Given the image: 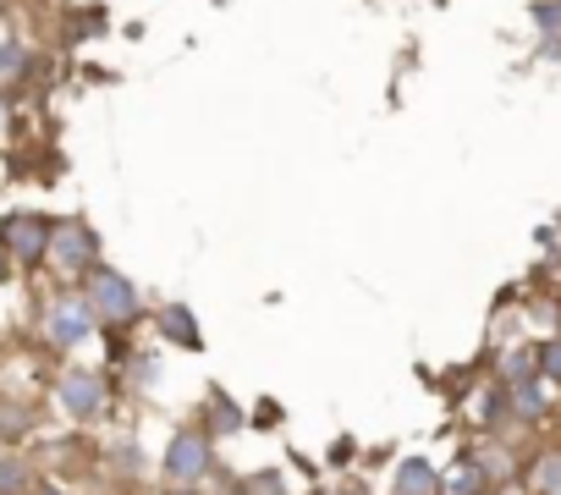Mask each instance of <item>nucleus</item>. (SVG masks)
<instances>
[{
    "label": "nucleus",
    "instance_id": "f257e3e1",
    "mask_svg": "<svg viewBox=\"0 0 561 495\" xmlns=\"http://www.w3.org/2000/svg\"><path fill=\"white\" fill-rule=\"evenodd\" d=\"M50 402L67 424H100L116 407V380L94 364H61L50 380Z\"/></svg>",
    "mask_w": 561,
    "mask_h": 495
},
{
    "label": "nucleus",
    "instance_id": "f03ea898",
    "mask_svg": "<svg viewBox=\"0 0 561 495\" xmlns=\"http://www.w3.org/2000/svg\"><path fill=\"white\" fill-rule=\"evenodd\" d=\"M34 325H39V342H45L50 353H78V347H89V342L100 336V320H94V309L83 303L78 287H56V292L39 303Z\"/></svg>",
    "mask_w": 561,
    "mask_h": 495
},
{
    "label": "nucleus",
    "instance_id": "7ed1b4c3",
    "mask_svg": "<svg viewBox=\"0 0 561 495\" xmlns=\"http://www.w3.org/2000/svg\"><path fill=\"white\" fill-rule=\"evenodd\" d=\"M154 473L165 479V490H204L215 479V440L198 424H176L165 435V451L154 457Z\"/></svg>",
    "mask_w": 561,
    "mask_h": 495
},
{
    "label": "nucleus",
    "instance_id": "20e7f679",
    "mask_svg": "<svg viewBox=\"0 0 561 495\" xmlns=\"http://www.w3.org/2000/svg\"><path fill=\"white\" fill-rule=\"evenodd\" d=\"M45 265L61 276V287H78L94 265H100V237L89 220L67 215V220H50V248H45Z\"/></svg>",
    "mask_w": 561,
    "mask_h": 495
},
{
    "label": "nucleus",
    "instance_id": "39448f33",
    "mask_svg": "<svg viewBox=\"0 0 561 495\" xmlns=\"http://www.w3.org/2000/svg\"><path fill=\"white\" fill-rule=\"evenodd\" d=\"M78 292H83V303L94 309L100 331H105V325H111V331H122V325H133V320L144 314L138 287H133L122 270H111V265H94V270L78 281Z\"/></svg>",
    "mask_w": 561,
    "mask_h": 495
},
{
    "label": "nucleus",
    "instance_id": "423d86ee",
    "mask_svg": "<svg viewBox=\"0 0 561 495\" xmlns=\"http://www.w3.org/2000/svg\"><path fill=\"white\" fill-rule=\"evenodd\" d=\"M0 242H7L12 270H39L45 265V248H50V215H39V209L0 215Z\"/></svg>",
    "mask_w": 561,
    "mask_h": 495
},
{
    "label": "nucleus",
    "instance_id": "0eeeda50",
    "mask_svg": "<svg viewBox=\"0 0 561 495\" xmlns=\"http://www.w3.org/2000/svg\"><path fill=\"white\" fill-rule=\"evenodd\" d=\"M556 407H561V385H550L545 375H534V380H523V385H506V413H512V424L539 429V424L556 418Z\"/></svg>",
    "mask_w": 561,
    "mask_h": 495
},
{
    "label": "nucleus",
    "instance_id": "6e6552de",
    "mask_svg": "<svg viewBox=\"0 0 561 495\" xmlns=\"http://www.w3.org/2000/svg\"><path fill=\"white\" fill-rule=\"evenodd\" d=\"M462 457H473L495 490H512L517 473H523V451H517L506 435H473V440L462 446Z\"/></svg>",
    "mask_w": 561,
    "mask_h": 495
},
{
    "label": "nucleus",
    "instance_id": "1a4fd4ad",
    "mask_svg": "<svg viewBox=\"0 0 561 495\" xmlns=\"http://www.w3.org/2000/svg\"><path fill=\"white\" fill-rule=\"evenodd\" d=\"M517 484H523V495H561V440L534 446V451L523 457Z\"/></svg>",
    "mask_w": 561,
    "mask_h": 495
},
{
    "label": "nucleus",
    "instance_id": "9d476101",
    "mask_svg": "<svg viewBox=\"0 0 561 495\" xmlns=\"http://www.w3.org/2000/svg\"><path fill=\"white\" fill-rule=\"evenodd\" d=\"M435 484H440V462H435V457H424V451L397 457V468H391V495H435Z\"/></svg>",
    "mask_w": 561,
    "mask_h": 495
},
{
    "label": "nucleus",
    "instance_id": "9b49d317",
    "mask_svg": "<svg viewBox=\"0 0 561 495\" xmlns=\"http://www.w3.org/2000/svg\"><path fill=\"white\" fill-rule=\"evenodd\" d=\"M198 429H204V435H209V440L220 446L226 435L248 429V413H242V407L231 402V391H220V385H215V391L204 396V418H198Z\"/></svg>",
    "mask_w": 561,
    "mask_h": 495
},
{
    "label": "nucleus",
    "instance_id": "f8f14e48",
    "mask_svg": "<svg viewBox=\"0 0 561 495\" xmlns=\"http://www.w3.org/2000/svg\"><path fill=\"white\" fill-rule=\"evenodd\" d=\"M435 495H495V484L484 479V468L473 462V457H451L446 468H440V484H435Z\"/></svg>",
    "mask_w": 561,
    "mask_h": 495
},
{
    "label": "nucleus",
    "instance_id": "ddd939ff",
    "mask_svg": "<svg viewBox=\"0 0 561 495\" xmlns=\"http://www.w3.org/2000/svg\"><path fill=\"white\" fill-rule=\"evenodd\" d=\"M39 435V407L34 402H12V396H0V446H18Z\"/></svg>",
    "mask_w": 561,
    "mask_h": 495
},
{
    "label": "nucleus",
    "instance_id": "4468645a",
    "mask_svg": "<svg viewBox=\"0 0 561 495\" xmlns=\"http://www.w3.org/2000/svg\"><path fill=\"white\" fill-rule=\"evenodd\" d=\"M539 369H534V342H506L501 353H495V369H490V380H501V385H523V380H534Z\"/></svg>",
    "mask_w": 561,
    "mask_h": 495
},
{
    "label": "nucleus",
    "instance_id": "2eb2a0df",
    "mask_svg": "<svg viewBox=\"0 0 561 495\" xmlns=\"http://www.w3.org/2000/svg\"><path fill=\"white\" fill-rule=\"evenodd\" d=\"M160 336H165V342H176L182 353H198V347H204L198 320H193V309H187V303H165V309H160Z\"/></svg>",
    "mask_w": 561,
    "mask_h": 495
},
{
    "label": "nucleus",
    "instance_id": "dca6fc26",
    "mask_svg": "<svg viewBox=\"0 0 561 495\" xmlns=\"http://www.w3.org/2000/svg\"><path fill=\"white\" fill-rule=\"evenodd\" d=\"M34 457H23L18 446H0V495H23L34 484Z\"/></svg>",
    "mask_w": 561,
    "mask_h": 495
},
{
    "label": "nucleus",
    "instance_id": "f3484780",
    "mask_svg": "<svg viewBox=\"0 0 561 495\" xmlns=\"http://www.w3.org/2000/svg\"><path fill=\"white\" fill-rule=\"evenodd\" d=\"M111 473H116V479H138V473H144V446H138L133 435L111 446Z\"/></svg>",
    "mask_w": 561,
    "mask_h": 495
},
{
    "label": "nucleus",
    "instance_id": "a211bd4d",
    "mask_svg": "<svg viewBox=\"0 0 561 495\" xmlns=\"http://www.w3.org/2000/svg\"><path fill=\"white\" fill-rule=\"evenodd\" d=\"M534 369L550 380V385H561V331L556 336H539L534 342Z\"/></svg>",
    "mask_w": 561,
    "mask_h": 495
},
{
    "label": "nucleus",
    "instance_id": "6ab92c4d",
    "mask_svg": "<svg viewBox=\"0 0 561 495\" xmlns=\"http://www.w3.org/2000/svg\"><path fill=\"white\" fill-rule=\"evenodd\" d=\"M242 495H293V490H287V473L280 468H259L242 479Z\"/></svg>",
    "mask_w": 561,
    "mask_h": 495
},
{
    "label": "nucleus",
    "instance_id": "aec40b11",
    "mask_svg": "<svg viewBox=\"0 0 561 495\" xmlns=\"http://www.w3.org/2000/svg\"><path fill=\"white\" fill-rule=\"evenodd\" d=\"M28 72V50L23 45H0V83H18Z\"/></svg>",
    "mask_w": 561,
    "mask_h": 495
},
{
    "label": "nucleus",
    "instance_id": "412c9836",
    "mask_svg": "<svg viewBox=\"0 0 561 495\" xmlns=\"http://www.w3.org/2000/svg\"><path fill=\"white\" fill-rule=\"evenodd\" d=\"M534 23H539L545 39H561V0H539V7H534Z\"/></svg>",
    "mask_w": 561,
    "mask_h": 495
},
{
    "label": "nucleus",
    "instance_id": "4be33fe9",
    "mask_svg": "<svg viewBox=\"0 0 561 495\" xmlns=\"http://www.w3.org/2000/svg\"><path fill=\"white\" fill-rule=\"evenodd\" d=\"M23 495H72V484H61V479H50V473H34V484H28Z\"/></svg>",
    "mask_w": 561,
    "mask_h": 495
},
{
    "label": "nucleus",
    "instance_id": "5701e85b",
    "mask_svg": "<svg viewBox=\"0 0 561 495\" xmlns=\"http://www.w3.org/2000/svg\"><path fill=\"white\" fill-rule=\"evenodd\" d=\"M7 276H12V260H7V242H0V287H7Z\"/></svg>",
    "mask_w": 561,
    "mask_h": 495
},
{
    "label": "nucleus",
    "instance_id": "b1692460",
    "mask_svg": "<svg viewBox=\"0 0 561 495\" xmlns=\"http://www.w3.org/2000/svg\"><path fill=\"white\" fill-rule=\"evenodd\" d=\"M171 495H204V490H171Z\"/></svg>",
    "mask_w": 561,
    "mask_h": 495
},
{
    "label": "nucleus",
    "instance_id": "393cba45",
    "mask_svg": "<svg viewBox=\"0 0 561 495\" xmlns=\"http://www.w3.org/2000/svg\"><path fill=\"white\" fill-rule=\"evenodd\" d=\"M0 122H7V105H0Z\"/></svg>",
    "mask_w": 561,
    "mask_h": 495
}]
</instances>
